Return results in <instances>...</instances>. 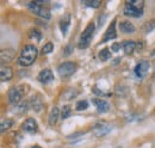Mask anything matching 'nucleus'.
<instances>
[{
  "mask_svg": "<svg viewBox=\"0 0 155 148\" xmlns=\"http://www.w3.org/2000/svg\"><path fill=\"white\" fill-rule=\"evenodd\" d=\"M122 48L127 55H131L136 49V43L134 41H125L122 43Z\"/></svg>",
  "mask_w": 155,
  "mask_h": 148,
  "instance_id": "nucleus-18",
  "label": "nucleus"
},
{
  "mask_svg": "<svg viewBox=\"0 0 155 148\" xmlns=\"http://www.w3.org/2000/svg\"><path fill=\"white\" fill-rule=\"evenodd\" d=\"M69 25H71V15L67 13V15H64L61 18V20H60V29H61V32L63 35H67L68 29H69Z\"/></svg>",
  "mask_w": 155,
  "mask_h": 148,
  "instance_id": "nucleus-14",
  "label": "nucleus"
},
{
  "mask_svg": "<svg viewBox=\"0 0 155 148\" xmlns=\"http://www.w3.org/2000/svg\"><path fill=\"white\" fill-rule=\"evenodd\" d=\"M142 29H143V31H144L146 34L152 32V31L155 29V20H149V22H146V23L143 24Z\"/></svg>",
  "mask_w": 155,
  "mask_h": 148,
  "instance_id": "nucleus-23",
  "label": "nucleus"
},
{
  "mask_svg": "<svg viewBox=\"0 0 155 148\" xmlns=\"http://www.w3.org/2000/svg\"><path fill=\"white\" fill-rule=\"evenodd\" d=\"M60 115H61V113H60V111H58V108H53V109H51L50 113H49V124H50V126H54V124L58 122V118Z\"/></svg>",
  "mask_w": 155,
  "mask_h": 148,
  "instance_id": "nucleus-19",
  "label": "nucleus"
},
{
  "mask_svg": "<svg viewBox=\"0 0 155 148\" xmlns=\"http://www.w3.org/2000/svg\"><path fill=\"white\" fill-rule=\"evenodd\" d=\"M116 37H117L116 20H114V22L109 25L107 30L105 31V34H104V36H103V39H101V43H105V42H107V41H110V39H115Z\"/></svg>",
  "mask_w": 155,
  "mask_h": 148,
  "instance_id": "nucleus-9",
  "label": "nucleus"
},
{
  "mask_svg": "<svg viewBox=\"0 0 155 148\" xmlns=\"http://www.w3.org/2000/svg\"><path fill=\"white\" fill-rule=\"evenodd\" d=\"M26 91H28L26 85H19V86H15V87L10 89L8 94H7L10 103L12 105H18L21 98H23V96L26 93Z\"/></svg>",
  "mask_w": 155,
  "mask_h": 148,
  "instance_id": "nucleus-2",
  "label": "nucleus"
},
{
  "mask_svg": "<svg viewBox=\"0 0 155 148\" xmlns=\"http://www.w3.org/2000/svg\"><path fill=\"white\" fill-rule=\"evenodd\" d=\"M84 4H85L86 6H88V7H93V8H97V7H99V6L101 5L100 1H84Z\"/></svg>",
  "mask_w": 155,
  "mask_h": 148,
  "instance_id": "nucleus-28",
  "label": "nucleus"
},
{
  "mask_svg": "<svg viewBox=\"0 0 155 148\" xmlns=\"http://www.w3.org/2000/svg\"><path fill=\"white\" fill-rule=\"evenodd\" d=\"M38 80L42 84H49V82H51L54 80V74L48 68L42 69L38 74Z\"/></svg>",
  "mask_w": 155,
  "mask_h": 148,
  "instance_id": "nucleus-11",
  "label": "nucleus"
},
{
  "mask_svg": "<svg viewBox=\"0 0 155 148\" xmlns=\"http://www.w3.org/2000/svg\"><path fill=\"white\" fill-rule=\"evenodd\" d=\"M37 48L35 45H31V44H28L23 48L21 53H20L19 57H18V63L20 66H24V67H28V66H31L35 60L37 59Z\"/></svg>",
  "mask_w": 155,
  "mask_h": 148,
  "instance_id": "nucleus-1",
  "label": "nucleus"
},
{
  "mask_svg": "<svg viewBox=\"0 0 155 148\" xmlns=\"http://www.w3.org/2000/svg\"><path fill=\"white\" fill-rule=\"evenodd\" d=\"M119 29H120V31H122L123 34H133V32H135V26H134V24L130 23L129 20H123V22H120Z\"/></svg>",
  "mask_w": 155,
  "mask_h": 148,
  "instance_id": "nucleus-16",
  "label": "nucleus"
},
{
  "mask_svg": "<svg viewBox=\"0 0 155 148\" xmlns=\"http://www.w3.org/2000/svg\"><path fill=\"white\" fill-rule=\"evenodd\" d=\"M13 119H11V118H6L5 121H2V123H1V127H0V130H1V133H5L6 130H8L12 126H13Z\"/></svg>",
  "mask_w": 155,
  "mask_h": 148,
  "instance_id": "nucleus-22",
  "label": "nucleus"
},
{
  "mask_svg": "<svg viewBox=\"0 0 155 148\" xmlns=\"http://www.w3.org/2000/svg\"><path fill=\"white\" fill-rule=\"evenodd\" d=\"M53 50H54V44H53L51 42H48V43L44 44V47L42 48V54H43V55H47V54H50Z\"/></svg>",
  "mask_w": 155,
  "mask_h": 148,
  "instance_id": "nucleus-25",
  "label": "nucleus"
},
{
  "mask_svg": "<svg viewBox=\"0 0 155 148\" xmlns=\"http://www.w3.org/2000/svg\"><path fill=\"white\" fill-rule=\"evenodd\" d=\"M29 37L30 38H32V39H37V41H41L42 39V32L39 31L38 29H36V28H34V29H31L30 30V32H29Z\"/></svg>",
  "mask_w": 155,
  "mask_h": 148,
  "instance_id": "nucleus-24",
  "label": "nucleus"
},
{
  "mask_svg": "<svg viewBox=\"0 0 155 148\" xmlns=\"http://www.w3.org/2000/svg\"><path fill=\"white\" fill-rule=\"evenodd\" d=\"M98 56H99V60L100 61H107L111 57V52H110L109 48H104V49H101L99 52V55Z\"/></svg>",
  "mask_w": 155,
  "mask_h": 148,
  "instance_id": "nucleus-21",
  "label": "nucleus"
},
{
  "mask_svg": "<svg viewBox=\"0 0 155 148\" xmlns=\"http://www.w3.org/2000/svg\"><path fill=\"white\" fill-rule=\"evenodd\" d=\"M78 69V66L75 62H72V61H66L63 63H61L58 66V72L60 74V76L62 78H69L71 75L77 72Z\"/></svg>",
  "mask_w": 155,
  "mask_h": 148,
  "instance_id": "nucleus-5",
  "label": "nucleus"
},
{
  "mask_svg": "<svg viewBox=\"0 0 155 148\" xmlns=\"http://www.w3.org/2000/svg\"><path fill=\"white\" fill-rule=\"evenodd\" d=\"M124 15L128 16V17L138 18V17H141L143 15V10H137V8L130 6V5H125V7H124Z\"/></svg>",
  "mask_w": 155,
  "mask_h": 148,
  "instance_id": "nucleus-13",
  "label": "nucleus"
},
{
  "mask_svg": "<svg viewBox=\"0 0 155 148\" xmlns=\"http://www.w3.org/2000/svg\"><path fill=\"white\" fill-rule=\"evenodd\" d=\"M32 148H42V147H39V146H34Z\"/></svg>",
  "mask_w": 155,
  "mask_h": 148,
  "instance_id": "nucleus-31",
  "label": "nucleus"
},
{
  "mask_svg": "<svg viewBox=\"0 0 155 148\" xmlns=\"http://www.w3.org/2000/svg\"><path fill=\"white\" fill-rule=\"evenodd\" d=\"M112 129L111 124H109L107 122L105 121H101V122H97L93 127H92V131L93 134L97 136V137H101V136H105L107 135Z\"/></svg>",
  "mask_w": 155,
  "mask_h": 148,
  "instance_id": "nucleus-6",
  "label": "nucleus"
},
{
  "mask_svg": "<svg viewBox=\"0 0 155 148\" xmlns=\"http://www.w3.org/2000/svg\"><path fill=\"white\" fill-rule=\"evenodd\" d=\"M94 35V24L93 23H90L86 29L84 30V32L81 34L80 39H79V48L80 49H86L88 48L91 41H92V37Z\"/></svg>",
  "mask_w": 155,
  "mask_h": 148,
  "instance_id": "nucleus-3",
  "label": "nucleus"
},
{
  "mask_svg": "<svg viewBox=\"0 0 155 148\" xmlns=\"http://www.w3.org/2000/svg\"><path fill=\"white\" fill-rule=\"evenodd\" d=\"M13 76V69L8 66H1L0 68V79L1 81H8Z\"/></svg>",
  "mask_w": 155,
  "mask_h": 148,
  "instance_id": "nucleus-12",
  "label": "nucleus"
},
{
  "mask_svg": "<svg viewBox=\"0 0 155 148\" xmlns=\"http://www.w3.org/2000/svg\"><path fill=\"white\" fill-rule=\"evenodd\" d=\"M87 108H88V102H86V100H79L75 105V109L78 111H84Z\"/></svg>",
  "mask_w": 155,
  "mask_h": 148,
  "instance_id": "nucleus-26",
  "label": "nucleus"
},
{
  "mask_svg": "<svg viewBox=\"0 0 155 148\" xmlns=\"http://www.w3.org/2000/svg\"><path fill=\"white\" fill-rule=\"evenodd\" d=\"M92 103L94 104V106H96V109L99 113H104L110 109V104L107 102L100 99V98H92Z\"/></svg>",
  "mask_w": 155,
  "mask_h": 148,
  "instance_id": "nucleus-10",
  "label": "nucleus"
},
{
  "mask_svg": "<svg viewBox=\"0 0 155 148\" xmlns=\"http://www.w3.org/2000/svg\"><path fill=\"white\" fill-rule=\"evenodd\" d=\"M66 53H67V54H69V53H71V45H68V47H67V49H66Z\"/></svg>",
  "mask_w": 155,
  "mask_h": 148,
  "instance_id": "nucleus-30",
  "label": "nucleus"
},
{
  "mask_svg": "<svg viewBox=\"0 0 155 148\" xmlns=\"http://www.w3.org/2000/svg\"><path fill=\"white\" fill-rule=\"evenodd\" d=\"M125 5H130L137 10H143L144 1L143 0H128V1H125Z\"/></svg>",
  "mask_w": 155,
  "mask_h": 148,
  "instance_id": "nucleus-20",
  "label": "nucleus"
},
{
  "mask_svg": "<svg viewBox=\"0 0 155 148\" xmlns=\"http://www.w3.org/2000/svg\"><path fill=\"white\" fill-rule=\"evenodd\" d=\"M42 4H43V1H32L28 6L31 10V12H34L35 15L39 16L41 18H44L48 20V19H50V17H51L50 10L48 7H44Z\"/></svg>",
  "mask_w": 155,
  "mask_h": 148,
  "instance_id": "nucleus-4",
  "label": "nucleus"
},
{
  "mask_svg": "<svg viewBox=\"0 0 155 148\" xmlns=\"http://www.w3.org/2000/svg\"><path fill=\"white\" fill-rule=\"evenodd\" d=\"M30 105H31V108L36 111V112H39V111L43 109V102H42L41 97L37 96V94L36 96H32V98L30 100Z\"/></svg>",
  "mask_w": 155,
  "mask_h": 148,
  "instance_id": "nucleus-17",
  "label": "nucleus"
},
{
  "mask_svg": "<svg viewBox=\"0 0 155 148\" xmlns=\"http://www.w3.org/2000/svg\"><path fill=\"white\" fill-rule=\"evenodd\" d=\"M119 47H120V44H119V43H114V44H112V47H111V48H112V52L117 53V52L119 50Z\"/></svg>",
  "mask_w": 155,
  "mask_h": 148,
  "instance_id": "nucleus-29",
  "label": "nucleus"
},
{
  "mask_svg": "<svg viewBox=\"0 0 155 148\" xmlns=\"http://www.w3.org/2000/svg\"><path fill=\"white\" fill-rule=\"evenodd\" d=\"M149 69V62L147 60H143V61H140L135 67V74L137 78L142 79L146 76V74Z\"/></svg>",
  "mask_w": 155,
  "mask_h": 148,
  "instance_id": "nucleus-7",
  "label": "nucleus"
},
{
  "mask_svg": "<svg viewBox=\"0 0 155 148\" xmlns=\"http://www.w3.org/2000/svg\"><path fill=\"white\" fill-rule=\"evenodd\" d=\"M15 57V50L12 49H2L1 50V63L5 66V63L11 62Z\"/></svg>",
  "mask_w": 155,
  "mask_h": 148,
  "instance_id": "nucleus-15",
  "label": "nucleus"
},
{
  "mask_svg": "<svg viewBox=\"0 0 155 148\" xmlns=\"http://www.w3.org/2000/svg\"><path fill=\"white\" fill-rule=\"evenodd\" d=\"M21 129L26 133H30V134H34L36 133L38 129V126H37V122L34 119V118H28L23 122L21 124Z\"/></svg>",
  "mask_w": 155,
  "mask_h": 148,
  "instance_id": "nucleus-8",
  "label": "nucleus"
},
{
  "mask_svg": "<svg viewBox=\"0 0 155 148\" xmlns=\"http://www.w3.org/2000/svg\"><path fill=\"white\" fill-rule=\"evenodd\" d=\"M71 106L69 105H64L63 106V109L61 111V117H62V119H66V118H68L69 116H71Z\"/></svg>",
  "mask_w": 155,
  "mask_h": 148,
  "instance_id": "nucleus-27",
  "label": "nucleus"
}]
</instances>
